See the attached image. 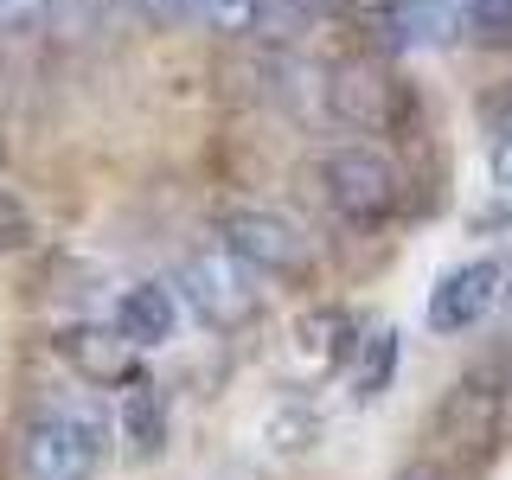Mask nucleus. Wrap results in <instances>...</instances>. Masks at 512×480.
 Returning <instances> with one entry per match:
<instances>
[{
  "instance_id": "obj_1",
  "label": "nucleus",
  "mask_w": 512,
  "mask_h": 480,
  "mask_svg": "<svg viewBox=\"0 0 512 480\" xmlns=\"http://www.w3.org/2000/svg\"><path fill=\"white\" fill-rule=\"evenodd\" d=\"M314 192L340 224L378 231V224H391L397 205H404V173H397V160L384 148H372V141H340V148H327L314 160Z\"/></svg>"
},
{
  "instance_id": "obj_13",
  "label": "nucleus",
  "mask_w": 512,
  "mask_h": 480,
  "mask_svg": "<svg viewBox=\"0 0 512 480\" xmlns=\"http://www.w3.org/2000/svg\"><path fill=\"white\" fill-rule=\"evenodd\" d=\"M391 372H397V333H391V327H372V333L359 340V352H352V365H346L352 397H359V404L384 397V391H391Z\"/></svg>"
},
{
  "instance_id": "obj_10",
  "label": "nucleus",
  "mask_w": 512,
  "mask_h": 480,
  "mask_svg": "<svg viewBox=\"0 0 512 480\" xmlns=\"http://www.w3.org/2000/svg\"><path fill=\"white\" fill-rule=\"evenodd\" d=\"M352 352H359V327H352V314L314 308V314L295 320V365L308 378H327V372H340V365H352Z\"/></svg>"
},
{
  "instance_id": "obj_21",
  "label": "nucleus",
  "mask_w": 512,
  "mask_h": 480,
  "mask_svg": "<svg viewBox=\"0 0 512 480\" xmlns=\"http://www.w3.org/2000/svg\"><path fill=\"white\" fill-rule=\"evenodd\" d=\"M0 167H7V135H0Z\"/></svg>"
},
{
  "instance_id": "obj_3",
  "label": "nucleus",
  "mask_w": 512,
  "mask_h": 480,
  "mask_svg": "<svg viewBox=\"0 0 512 480\" xmlns=\"http://www.w3.org/2000/svg\"><path fill=\"white\" fill-rule=\"evenodd\" d=\"M327 122L359 141H384L410 122V96L378 58H340L327 64Z\"/></svg>"
},
{
  "instance_id": "obj_2",
  "label": "nucleus",
  "mask_w": 512,
  "mask_h": 480,
  "mask_svg": "<svg viewBox=\"0 0 512 480\" xmlns=\"http://www.w3.org/2000/svg\"><path fill=\"white\" fill-rule=\"evenodd\" d=\"M109 455V423L90 404H52L20 436V474L26 480H96Z\"/></svg>"
},
{
  "instance_id": "obj_14",
  "label": "nucleus",
  "mask_w": 512,
  "mask_h": 480,
  "mask_svg": "<svg viewBox=\"0 0 512 480\" xmlns=\"http://www.w3.org/2000/svg\"><path fill=\"white\" fill-rule=\"evenodd\" d=\"M461 32L487 52H512V0H461Z\"/></svg>"
},
{
  "instance_id": "obj_20",
  "label": "nucleus",
  "mask_w": 512,
  "mask_h": 480,
  "mask_svg": "<svg viewBox=\"0 0 512 480\" xmlns=\"http://www.w3.org/2000/svg\"><path fill=\"white\" fill-rule=\"evenodd\" d=\"M397 480H442L436 461H410V468H397Z\"/></svg>"
},
{
  "instance_id": "obj_15",
  "label": "nucleus",
  "mask_w": 512,
  "mask_h": 480,
  "mask_svg": "<svg viewBox=\"0 0 512 480\" xmlns=\"http://www.w3.org/2000/svg\"><path fill=\"white\" fill-rule=\"evenodd\" d=\"M52 0H0V39H26V32L45 26Z\"/></svg>"
},
{
  "instance_id": "obj_5",
  "label": "nucleus",
  "mask_w": 512,
  "mask_h": 480,
  "mask_svg": "<svg viewBox=\"0 0 512 480\" xmlns=\"http://www.w3.org/2000/svg\"><path fill=\"white\" fill-rule=\"evenodd\" d=\"M180 295L192 301V314H199L212 333H244L250 320L263 314V301H256V276L224 244L180 256Z\"/></svg>"
},
{
  "instance_id": "obj_8",
  "label": "nucleus",
  "mask_w": 512,
  "mask_h": 480,
  "mask_svg": "<svg viewBox=\"0 0 512 480\" xmlns=\"http://www.w3.org/2000/svg\"><path fill=\"white\" fill-rule=\"evenodd\" d=\"M365 26H372L391 52H416V45L455 39L461 7H455V0H384V7L365 13Z\"/></svg>"
},
{
  "instance_id": "obj_19",
  "label": "nucleus",
  "mask_w": 512,
  "mask_h": 480,
  "mask_svg": "<svg viewBox=\"0 0 512 480\" xmlns=\"http://www.w3.org/2000/svg\"><path fill=\"white\" fill-rule=\"evenodd\" d=\"M493 180H500V186L512 192V128H506L500 141H493Z\"/></svg>"
},
{
  "instance_id": "obj_7",
  "label": "nucleus",
  "mask_w": 512,
  "mask_h": 480,
  "mask_svg": "<svg viewBox=\"0 0 512 480\" xmlns=\"http://www.w3.org/2000/svg\"><path fill=\"white\" fill-rule=\"evenodd\" d=\"M52 352H58V359L71 365L84 384H135V352H141V346L122 340L116 320H109V327L77 320V327H58V333H52Z\"/></svg>"
},
{
  "instance_id": "obj_17",
  "label": "nucleus",
  "mask_w": 512,
  "mask_h": 480,
  "mask_svg": "<svg viewBox=\"0 0 512 480\" xmlns=\"http://www.w3.org/2000/svg\"><path fill=\"white\" fill-rule=\"evenodd\" d=\"M199 13L218 32H250L256 26V0H199Z\"/></svg>"
},
{
  "instance_id": "obj_12",
  "label": "nucleus",
  "mask_w": 512,
  "mask_h": 480,
  "mask_svg": "<svg viewBox=\"0 0 512 480\" xmlns=\"http://www.w3.org/2000/svg\"><path fill=\"white\" fill-rule=\"evenodd\" d=\"M352 7V0H256V39H269V45H288L295 32H308L320 20H340V13Z\"/></svg>"
},
{
  "instance_id": "obj_22",
  "label": "nucleus",
  "mask_w": 512,
  "mask_h": 480,
  "mask_svg": "<svg viewBox=\"0 0 512 480\" xmlns=\"http://www.w3.org/2000/svg\"><path fill=\"white\" fill-rule=\"evenodd\" d=\"M506 308H512V288H506Z\"/></svg>"
},
{
  "instance_id": "obj_11",
  "label": "nucleus",
  "mask_w": 512,
  "mask_h": 480,
  "mask_svg": "<svg viewBox=\"0 0 512 480\" xmlns=\"http://www.w3.org/2000/svg\"><path fill=\"white\" fill-rule=\"evenodd\" d=\"M116 429H122V442H128V455H135V461H154L160 448H167V429H173L167 391L148 384V378H135V384H128V397H122Z\"/></svg>"
},
{
  "instance_id": "obj_18",
  "label": "nucleus",
  "mask_w": 512,
  "mask_h": 480,
  "mask_svg": "<svg viewBox=\"0 0 512 480\" xmlns=\"http://www.w3.org/2000/svg\"><path fill=\"white\" fill-rule=\"evenodd\" d=\"M128 7H135V13H141L148 26H180L186 13L199 7V0H128Z\"/></svg>"
},
{
  "instance_id": "obj_4",
  "label": "nucleus",
  "mask_w": 512,
  "mask_h": 480,
  "mask_svg": "<svg viewBox=\"0 0 512 480\" xmlns=\"http://www.w3.org/2000/svg\"><path fill=\"white\" fill-rule=\"evenodd\" d=\"M218 244L263 282H295V276L314 269V250H308V237H301V224L269 212V205H231V212L218 218Z\"/></svg>"
},
{
  "instance_id": "obj_9",
  "label": "nucleus",
  "mask_w": 512,
  "mask_h": 480,
  "mask_svg": "<svg viewBox=\"0 0 512 480\" xmlns=\"http://www.w3.org/2000/svg\"><path fill=\"white\" fill-rule=\"evenodd\" d=\"M109 320H116V333L128 346L154 352V346L173 340V327H180V295H173L167 282H135V288L116 295V314Z\"/></svg>"
},
{
  "instance_id": "obj_6",
  "label": "nucleus",
  "mask_w": 512,
  "mask_h": 480,
  "mask_svg": "<svg viewBox=\"0 0 512 480\" xmlns=\"http://www.w3.org/2000/svg\"><path fill=\"white\" fill-rule=\"evenodd\" d=\"M506 269L493 256H474V263L442 269V282L429 288V333H468L487 320V308L506 295Z\"/></svg>"
},
{
  "instance_id": "obj_16",
  "label": "nucleus",
  "mask_w": 512,
  "mask_h": 480,
  "mask_svg": "<svg viewBox=\"0 0 512 480\" xmlns=\"http://www.w3.org/2000/svg\"><path fill=\"white\" fill-rule=\"evenodd\" d=\"M26 244H32V212L13 199V192H0V256H13Z\"/></svg>"
}]
</instances>
